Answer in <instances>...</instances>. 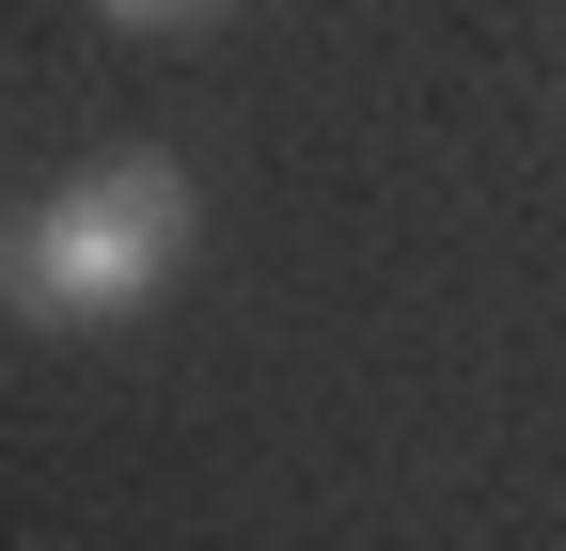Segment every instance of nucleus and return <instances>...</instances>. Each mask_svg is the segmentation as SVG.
Here are the masks:
<instances>
[{
  "label": "nucleus",
  "mask_w": 566,
  "mask_h": 551,
  "mask_svg": "<svg viewBox=\"0 0 566 551\" xmlns=\"http://www.w3.org/2000/svg\"><path fill=\"white\" fill-rule=\"evenodd\" d=\"M0 268H17V237H0Z\"/></svg>",
  "instance_id": "nucleus-3"
},
{
  "label": "nucleus",
  "mask_w": 566,
  "mask_h": 551,
  "mask_svg": "<svg viewBox=\"0 0 566 551\" xmlns=\"http://www.w3.org/2000/svg\"><path fill=\"white\" fill-rule=\"evenodd\" d=\"M95 17H126V32H174V17H205V0H95Z\"/></svg>",
  "instance_id": "nucleus-2"
},
{
  "label": "nucleus",
  "mask_w": 566,
  "mask_h": 551,
  "mask_svg": "<svg viewBox=\"0 0 566 551\" xmlns=\"http://www.w3.org/2000/svg\"><path fill=\"white\" fill-rule=\"evenodd\" d=\"M189 237H205V205H189V174L174 158H95L80 189H48V221L17 237V315H48V331H95V315H142L189 268Z\"/></svg>",
  "instance_id": "nucleus-1"
}]
</instances>
